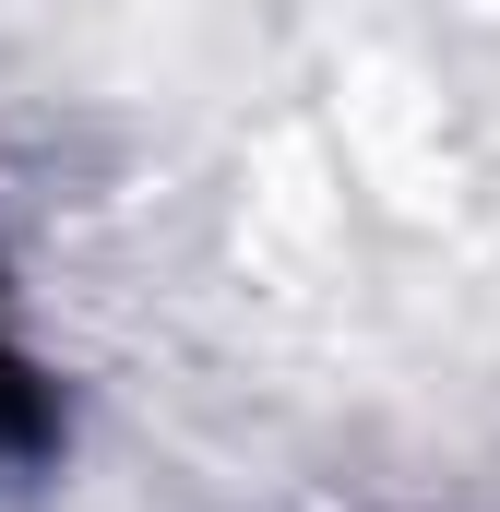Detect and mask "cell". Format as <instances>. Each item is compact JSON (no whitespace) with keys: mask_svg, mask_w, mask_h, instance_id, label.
<instances>
[{"mask_svg":"<svg viewBox=\"0 0 500 512\" xmlns=\"http://www.w3.org/2000/svg\"><path fill=\"white\" fill-rule=\"evenodd\" d=\"M60 453H72V393H60V370L24 346V322L0 310V489L48 477Z\"/></svg>","mask_w":500,"mask_h":512,"instance_id":"6da1fadb","label":"cell"}]
</instances>
